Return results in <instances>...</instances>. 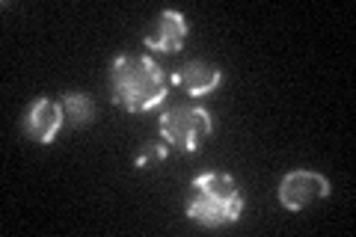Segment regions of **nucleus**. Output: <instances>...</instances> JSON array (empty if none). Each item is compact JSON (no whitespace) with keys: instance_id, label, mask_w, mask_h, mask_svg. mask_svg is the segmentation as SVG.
Instances as JSON below:
<instances>
[{"instance_id":"20e7f679","label":"nucleus","mask_w":356,"mask_h":237,"mask_svg":"<svg viewBox=\"0 0 356 237\" xmlns=\"http://www.w3.org/2000/svg\"><path fill=\"white\" fill-rule=\"evenodd\" d=\"M276 196H280L282 208L303 211L306 205H312V202L330 196V178L315 172V169H294V172H288L280 181Z\"/></svg>"},{"instance_id":"1a4fd4ad","label":"nucleus","mask_w":356,"mask_h":237,"mask_svg":"<svg viewBox=\"0 0 356 237\" xmlns=\"http://www.w3.org/2000/svg\"><path fill=\"white\" fill-rule=\"evenodd\" d=\"M166 154H170V145H166L163 140H161V142H146V145H143V152L137 154V166L146 169L152 161H154V163L166 161Z\"/></svg>"},{"instance_id":"f257e3e1","label":"nucleus","mask_w":356,"mask_h":237,"mask_svg":"<svg viewBox=\"0 0 356 237\" xmlns=\"http://www.w3.org/2000/svg\"><path fill=\"white\" fill-rule=\"evenodd\" d=\"M107 89L122 110L149 113L170 92V77L149 54H119L110 63Z\"/></svg>"},{"instance_id":"0eeeda50","label":"nucleus","mask_w":356,"mask_h":237,"mask_svg":"<svg viewBox=\"0 0 356 237\" xmlns=\"http://www.w3.org/2000/svg\"><path fill=\"white\" fill-rule=\"evenodd\" d=\"M175 86H181L191 98H205L211 92H217L220 83H222V69L214 63H205V60H193V63H184L181 69L175 72L172 77Z\"/></svg>"},{"instance_id":"6e6552de","label":"nucleus","mask_w":356,"mask_h":237,"mask_svg":"<svg viewBox=\"0 0 356 237\" xmlns=\"http://www.w3.org/2000/svg\"><path fill=\"white\" fill-rule=\"evenodd\" d=\"M60 104H63V113H65V125L89 128L95 122L98 107H95V101L89 98L86 92H63Z\"/></svg>"},{"instance_id":"f03ea898","label":"nucleus","mask_w":356,"mask_h":237,"mask_svg":"<svg viewBox=\"0 0 356 237\" xmlns=\"http://www.w3.org/2000/svg\"><path fill=\"white\" fill-rule=\"evenodd\" d=\"M243 196L241 187L226 172H202L191 181L184 213L202 229H226L241 220Z\"/></svg>"},{"instance_id":"39448f33","label":"nucleus","mask_w":356,"mask_h":237,"mask_svg":"<svg viewBox=\"0 0 356 237\" xmlns=\"http://www.w3.org/2000/svg\"><path fill=\"white\" fill-rule=\"evenodd\" d=\"M63 128H65L63 104L60 101H54V98H48V95L36 98L24 113V133L39 145H51Z\"/></svg>"},{"instance_id":"423d86ee","label":"nucleus","mask_w":356,"mask_h":237,"mask_svg":"<svg viewBox=\"0 0 356 237\" xmlns=\"http://www.w3.org/2000/svg\"><path fill=\"white\" fill-rule=\"evenodd\" d=\"M187 18L184 13H178V9H163V13L154 18L152 30L146 33V48L152 54H175L184 48L187 42Z\"/></svg>"},{"instance_id":"7ed1b4c3","label":"nucleus","mask_w":356,"mask_h":237,"mask_svg":"<svg viewBox=\"0 0 356 237\" xmlns=\"http://www.w3.org/2000/svg\"><path fill=\"white\" fill-rule=\"evenodd\" d=\"M158 133L170 149L193 154L199 145H202V140L214 133V119H211V113L199 104H178V107H170L161 116Z\"/></svg>"}]
</instances>
